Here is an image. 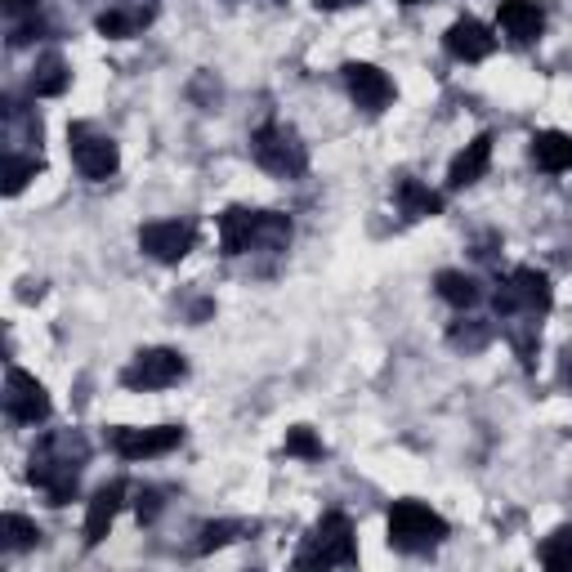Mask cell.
Returning <instances> with one entry per match:
<instances>
[{
	"instance_id": "cell-19",
	"label": "cell",
	"mask_w": 572,
	"mask_h": 572,
	"mask_svg": "<svg viewBox=\"0 0 572 572\" xmlns=\"http://www.w3.org/2000/svg\"><path fill=\"white\" fill-rule=\"evenodd\" d=\"M153 23V10H107L94 19V32L107 41H131Z\"/></svg>"
},
{
	"instance_id": "cell-8",
	"label": "cell",
	"mask_w": 572,
	"mask_h": 572,
	"mask_svg": "<svg viewBox=\"0 0 572 572\" xmlns=\"http://www.w3.org/2000/svg\"><path fill=\"white\" fill-rule=\"evenodd\" d=\"M184 443V429L179 425H148V429H135V425H117L107 429V447L122 456V461H153V456H166Z\"/></svg>"
},
{
	"instance_id": "cell-29",
	"label": "cell",
	"mask_w": 572,
	"mask_h": 572,
	"mask_svg": "<svg viewBox=\"0 0 572 572\" xmlns=\"http://www.w3.org/2000/svg\"><path fill=\"white\" fill-rule=\"evenodd\" d=\"M135 514H139V523H153L162 514V492L157 488H139L135 492Z\"/></svg>"
},
{
	"instance_id": "cell-12",
	"label": "cell",
	"mask_w": 572,
	"mask_h": 572,
	"mask_svg": "<svg viewBox=\"0 0 572 572\" xmlns=\"http://www.w3.org/2000/svg\"><path fill=\"white\" fill-rule=\"evenodd\" d=\"M443 50H447L451 59H461V63H483V59H492L497 37H492V28H483L479 19H456V23L443 32Z\"/></svg>"
},
{
	"instance_id": "cell-16",
	"label": "cell",
	"mask_w": 572,
	"mask_h": 572,
	"mask_svg": "<svg viewBox=\"0 0 572 572\" xmlns=\"http://www.w3.org/2000/svg\"><path fill=\"white\" fill-rule=\"evenodd\" d=\"M497 23L519 45H532L545 32V14H541L537 0H501V6H497Z\"/></svg>"
},
{
	"instance_id": "cell-14",
	"label": "cell",
	"mask_w": 572,
	"mask_h": 572,
	"mask_svg": "<svg viewBox=\"0 0 572 572\" xmlns=\"http://www.w3.org/2000/svg\"><path fill=\"white\" fill-rule=\"evenodd\" d=\"M122 506H126V483H122V479L107 483V488H98V492L90 497V510H85V545H98V541L112 532V523H117Z\"/></svg>"
},
{
	"instance_id": "cell-22",
	"label": "cell",
	"mask_w": 572,
	"mask_h": 572,
	"mask_svg": "<svg viewBox=\"0 0 572 572\" xmlns=\"http://www.w3.org/2000/svg\"><path fill=\"white\" fill-rule=\"evenodd\" d=\"M41 170H45V157H41V153H37V157L10 153V157H6V170H0V193H6V197H19Z\"/></svg>"
},
{
	"instance_id": "cell-15",
	"label": "cell",
	"mask_w": 572,
	"mask_h": 572,
	"mask_svg": "<svg viewBox=\"0 0 572 572\" xmlns=\"http://www.w3.org/2000/svg\"><path fill=\"white\" fill-rule=\"evenodd\" d=\"M488 166H492V135L483 131V135H475L461 153L451 157V166H447V188H470V184H479V179L488 175Z\"/></svg>"
},
{
	"instance_id": "cell-6",
	"label": "cell",
	"mask_w": 572,
	"mask_h": 572,
	"mask_svg": "<svg viewBox=\"0 0 572 572\" xmlns=\"http://www.w3.org/2000/svg\"><path fill=\"white\" fill-rule=\"evenodd\" d=\"M251 153H256V162H260L269 175H278V179H295V175L309 170V148H304V139H300L291 126H282V122L260 126V131L251 135Z\"/></svg>"
},
{
	"instance_id": "cell-25",
	"label": "cell",
	"mask_w": 572,
	"mask_h": 572,
	"mask_svg": "<svg viewBox=\"0 0 572 572\" xmlns=\"http://www.w3.org/2000/svg\"><path fill=\"white\" fill-rule=\"evenodd\" d=\"M247 532V523H238V519H219V523H206L201 532H197V554H210V550H223V545H233L238 537Z\"/></svg>"
},
{
	"instance_id": "cell-18",
	"label": "cell",
	"mask_w": 572,
	"mask_h": 572,
	"mask_svg": "<svg viewBox=\"0 0 572 572\" xmlns=\"http://www.w3.org/2000/svg\"><path fill=\"white\" fill-rule=\"evenodd\" d=\"M434 291H438V300H447L451 309H475V304L483 300V287H479L470 273H461V269H443V273L434 278Z\"/></svg>"
},
{
	"instance_id": "cell-31",
	"label": "cell",
	"mask_w": 572,
	"mask_h": 572,
	"mask_svg": "<svg viewBox=\"0 0 572 572\" xmlns=\"http://www.w3.org/2000/svg\"><path fill=\"white\" fill-rule=\"evenodd\" d=\"M345 6H358V0H318V10H345Z\"/></svg>"
},
{
	"instance_id": "cell-23",
	"label": "cell",
	"mask_w": 572,
	"mask_h": 572,
	"mask_svg": "<svg viewBox=\"0 0 572 572\" xmlns=\"http://www.w3.org/2000/svg\"><path fill=\"white\" fill-rule=\"evenodd\" d=\"M0 545H6L10 554L37 550L41 545V528L28 514H6V519H0Z\"/></svg>"
},
{
	"instance_id": "cell-26",
	"label": "cell",
	"mask_w": 572,
	"mask_h": 572,
	"mask_svg": "<svg viewBox=\"0 0 572 572\" xmlns=\"http://www.w3.org/2000/svg\"><path fill=\"white\" fill-rule=\"evenodd\" d=\"M541 563L550 572H572V528H559L545 545H541Z\"/></svg>"
},
{
	"instance_id": "cell-27",
	"label": "cell",
	"mask_w": 572,
	"mask_h": 572,
	"mask_svg": "<svg viewBox=\"0 0 572 572\" xmlns=\"http://www.w3.org/2000/svg\"><path fill=\"white\" fill-rule=\"evenodd\" d=\"M287 456H300V461H322L326 447H322V438L309 425H295V429H287Z\"/></svg>"
},
{
	"instance_id": "cell-3",
	"label": "cell",
	"mask_w": 572,
	"mask_h": 572,
	"mask_svg": "<svg viewBox=\"0 0 572 572\" xmlns=\"http://www.w3.org/2000/svg\"><path fill=\"white\" fill-rule=\"evenodd\" d=\"M358 563V541H354V523L350 514H322L313 523V532L304 537L300 554H295V568H354Z\"/></svg>"
},
{
	"instance_id": "cell-32",
	"label": "cell",
	"mask_w": 572,
	"mask_h": 572,
	"mask_svg": "<svg viewBox=\"0 0 572 572\" xmlns=\"http://www.w3.org/2000/svg\"><path fill=\"white\" fill-rule=\"evenodd\" d=\"M398 6H416V0H398Z\"/></svg>"
},
{
	"instance_id": "cell-13",
	"label": "cell",
	"mask_w": 572,
	"mask_h": 572,
	"mask_svg": "<svg viewBox=\"0 0 572 572\" xmlns=\"http://www.w3.org/2000/svg\"><path fill=\"white\" fill-rule=\"evenodd\" d=\"M345 85L363 112H385L394 103V81L376 63H345Z\"/></svg>"
},
{
	"instance_id": "cell-10",
	"label": "cell",
	"mask_w": 572,
	"mask_h": 572,
	"mask_svg": "<svg viewBox=\"0 0 572 572\" xmlns=\"http://www.w3.org/2000/svg\"><path fill=\"white\" fill-rule=\"evenodd\" d=\"M50 412H54V403H50L45 385L37 376H28L23 367H10V376H6V416L14 425H45Z\"/></svg>"
},
{
	"instance_id": "cell-21",
	"label": "cell",
	"mask_w": 572,
	"mask_h": 572,
	"mask_svg": "<svg viewBox=\"0 0 572 572\" xmlns=\"http://www.w3.org/2000/svg\"><path fill=\"white\" fill-rule=\"evenodd\" d=\"M67 85H72V67H67L59 54L37 59V67H32V94H37V98H59Z\"/></svg>"
},
{
	"instance_id": "cell-30",
	"label": "cell",
	"mask_w": 572,
	"mask_h": 572,
	"mask_svg": "<svg viewBox=\"0 0 572 572\" xmlns=\"http://www.w3.org/2000/svg\"><path fill=\"white\" fill-rule=\"evenodd\" d=\"M10 14H23V10H37V0H0Z\"/></svg>"
},
{
	"instance_id": "cell-17",
	"label": "cell",
	"mask_w": 572,
	"mask_h": 572,
	"mask_svg": "<svg viewBox=\"0 0 572 572\" xmlns=\"http://www.w3.org/2000/svg\"><path fill=\"white\" fill-rule=\"evenodd\" d=\"M532 162H537L545 175L572 170V135H563V131H537V135H532Z\"/></svg>"
},
{
	"instance_id": "cell-7",
	"label": "cell",
	"mask_w": 572,
	"mask_h": 572,
	"mask_svg": "<svg viewBox=\"0 0 572 572\" xmlns=\"http://www.w3.org/2000/svg\"><path fill=\"white\" fill-rule=\"evenodd\" d=\"M184 376H188V358H184L179 350H166V345H157V350H139V354L122 367V385H126V389H135V394L170 389V385H179Z\"/></svg>"
},
{
	"instance_id": "cell-28",
	"label": "cell",
	"mask_w": 572,
	"mask_h": 572,
	"mask_svg": "<svg viewBox=\"0 0 572 572\" xmlns=\"http://www.w3.org/2000/svg\"><path fill=\"white\" fill-rule=\"evenodd\" d=\"M45 32H50V28H45L41 19H28V23H14V28H10V45H14V50H23V45H32V41H41Z\"/></svg>"
},
{
	"instance_id": "cell-9",
	"label": "cell",
	"mask_w": 572,
	"mask_h": 572,
	"mask_svg": "<svg viewBox=\"0 0 572 572\" xmlns=\"http://www.w3.org/2000/svg\"><path fill=\"white\" fill-rule=\"evenodd\" d=\"M67 148H72V162H76V170H81L85 179H94V184L112 179V175H117V166H122V153H117V144H112L107 135H94L85 122H76V126L67 131Z\"/></svg>"
},
{
	"instance_id": "cell-24",
	"label": "cell",
	"mask_w": 572,
	"mask_h": 572,
	"mask_svg": "<svg viewBox=\"0 0 572 572\" xmlns=\"http://www.w3.org/2000/svg\"><path fill=\"white\" fill-rule=\"evenodd\" d=\"M488 340H492V326L479 322V318H470V322H451V331H447V345H451V350H466V354H479Z\"/></svg>"
},
{
	"instance_id": "cell-20",
	"label": "cell",
	"mask_w": 572,
	"mask_h": 572,
	"mask_svg": "<svg viewBox=\"0 0 572 572\" xmlns=\"http://www.w3.org/2000/svg\"><path fill=\"white\" fill-rule=\"evenodd\" d=\"M398 210L407 219H434V215H443V197L420 179H403L398 184Z\"/></svg>"
},
{
	"instance_id": "cell-5",
	"label": "cell",
	"mask_w": 572,
	"mask_h": 572,
	"mask_svg": "<svg viewBox=\"0 0 572 572\" xmlns=\"http://www.w3.org/2000/svg\"><path fill=\"white\" fill-rule=\"evenodd\" d=\"M492 304H497V313H501L506 322H510V318H519V313H528V318L550 313V304H554L550 273H545V269H532V264L514 269V273H510L501 287H497Z\"/></svg>"
},
{
	"instance_id": "cell-4",
	"label": "cell",
	"mask_w": 572,
	"mask_h": 572,
	"mask_svg": "<svg viewBox=\"0 0 572 572\" xmlns=\"http://www.w3.org/2000/svg\"><path fill=\"white\" fill-rule=\"evenodd\" d=\"M389 545L403 550V554H425L434 545L447 541V519L438 510H429L425 501H394L389 506Z\"/></svg>"
},
{
	"instance_id": "cell-1",
	"label": "cell",
	"mask_w": 572,
	"mask_h": 572,
	"mask_svg": "<svg viewBox=\"0 0 572 572\" xmlns=\"http://www.w3.org/2000/svg\"><path fill=\"white\" fill-rule=\"evenodd\" d=\"M85 443L81 434H45L28 461V479L45 492L50 506H67L76 497L81 483V466H85Z\"/></svg>"
},
{
	"instance_id": "cell-2",
	"label": "cell",
	"mask_w": 572,
	"mask_h": 572,
	"mask_svg": "<svg viewBox=\"0 0 572 572\" xmlns=\"http://www.w3.org/2000/svg\"><path fill=\"white\" fill-rule=\"evenodd\" d=\"M291 242V219L278 210H247L228 206L219 215V251L233 260L247 251H282Z\"/></svg>"
},
{
	"instance_id": "cell-11",
	"label": "cell",
	"mask_w": 572,
	"mask_h": 572,
	"mask_svg": "<svg viewBox=\"0 0 572 572\" xmlns=\"http://www.w3.org/2000/svg\"><path fill=\"white\" fill-rule=\"evenodd\" d=\"M197 242V228L188 219H153L139 228V251L157 264H179Z\"/></svg>"
}]
</instances>
